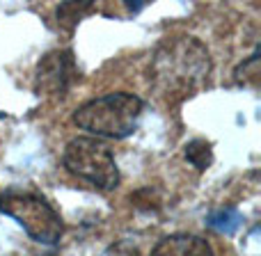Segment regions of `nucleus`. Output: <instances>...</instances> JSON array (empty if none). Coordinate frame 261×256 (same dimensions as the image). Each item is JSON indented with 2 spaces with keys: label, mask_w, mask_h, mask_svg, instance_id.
<instances>
[{
  "label": "nucleus",
  "mask_w": 261,
  "mask_h": 256,
  "mask_svg": "<svg viewBox=\"0 0 261 256\" xmlns=\"http://www.w3.org/2000/svg\"><path fill=\"white\" fill-rule=\"evenodd\" d=\"M211 53L195 37L165 39L151 55L149 82L167 105H176L197 94L211 76Z\"/></svg>",
  "instance_id": "1"
},
{
  "label": "nucleus",
  "mask_w": 261,
  "mask_h": 256,
  "mask_svg": "<svg viewBox=\"0 0 261 256\" xmlns=\"http://www.w3.org/2000/svg\"><path fill=\"white\" fill-rule=\"evenodd\" d=\"M142 115V99L128 92H115L83 103L73 112V124L96 137H128Z\"/></svg>",
  "instance_id": "2"
},
{
  "label": "nucleus",
  "mask_w": 261,
  "mask_h": 256,
  "mask_svg": "<svg viewBox=\"0 0 261 256\" xmlns=\"http://www.w3.org/2000/svg\"><path fill=\"white\" fill-rule=\"evenodd\" d=\"M0 213L9 215L25 229L32 240L44 245H55L62 238V217L41 194L32 190L12 188L0 194Z\"/></svg>",
  "instance_id": "3"
},
{
  "label": "nucleus",
  "mask_w": 261,
  "mask_h": 256,
  "mask_svg": "<svg viewBox=\"0 0 261 256\" xmlns=\"http://www.w3.org/2000/svg\"><path fill=\"white\" fill-rule=\"evenodd\" d=\"M62 162L71 174L99 190H115L119 185V169L113 151L96 137H73L64 147Z\"/></svg>",
  "instance_id": "4"
},
{
  "label": "nucleus",
  "mask_w": 261,
  "mask_h": 256,
  "mask_svg": "<svg viewBox=\"0 0 261 256\" xmlns=\"http://www.w3.org/2000/svg\"><path fill=\"white\" fill-rule=\"evenodd\" d=\"M81 78L78 64L73 58V50L58 48L46 53L39 60L35 71V92L46 96H62L69 92V87Z\"/></svg>",
  "instance_id": "5"
},
{
  "label": "nucleus",
  "mask_w": 261,
  "mask_h": 256,
  "mask_svg": "<svg viewBox=\"0 0 261 256\" xmlns=\"http://www.w3.org/2000/svg\"><path fill=\"white\" fill-rule=\"evenodd\" d=\"M151 256H213V249L202 236L172 234L158 240L151 249Z\"/></svg>",
  "instance_id": "6"
},
{
  "label": "nucleus",
  "mask_w": 261,
  "mask_h": 256,
  "mask_svg": "<svg viewBox=\"0 0 261 256\" xmlns=\"http://www.w3.org/2000/svg\"><path fill=\"white\" fill-rule=\"evenodd\" d=\"M186 158H188V162H193L199 172L208 169V165L213 162L211 142H206V139H193V142H188L186 144Z\"/></svg>",
  "instance_id": "7"
},
{
  "label": "nucleus",
  "mask_w": 261,
  "mask_h": 256,
  "mask_svg": "<svg viewBox=\"0 0 261 256\" xmlns=\"http://www.w3.org/2000/svg\"><path fill=\"white\" fill-rule=\"evenodd\" d=\"M92 12V3H62L58 7V21L67 27H73L85 14Z\"/></svg>",
  "instance_id": "8"
},
{
  "label": "nucleus",
  "mask_w": 261,
  "mask_h": 256,
  "mask_svg": "<svg viewBox=\"0 0 261 256\" xmlns=\"http://www.w3.org/2000/svg\"><path fill=\"white\" fill-rule=\"evenodd\" d=\"M257 67H259V50H254V55L248 60V62L241 64L239 71H236V73L243 71V73H245L243 80H252V82H257V78H259V69H257ZM239 80H241V78H239Z\"/></svg>",
  "instance_id": "9"
}]
</instances>
